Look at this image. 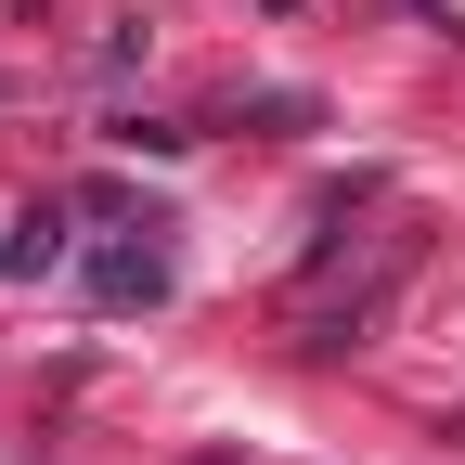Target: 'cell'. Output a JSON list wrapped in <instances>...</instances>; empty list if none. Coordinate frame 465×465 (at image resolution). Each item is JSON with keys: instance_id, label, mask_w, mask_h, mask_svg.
<instances>
[{"instance_id": "obj_1", "label": "cell", "mask_w": 465, "mask_h": 465, "mask_svg": "<svg viewBox=\"0 0 465 465\" xmlns=\"http://www.w3.org/2000/svg\"><path fill=\"white\" fill-rule=\"evenodd\" d=\"M168 284H182V246H168V220H143V232H116V246L91 259V298H104V311H155Z\"/></svg>"}, {"instance_id": "obj_2", "label": "cell", "mask_w": 465, "mask_h": 465, "mask_svg": "<svg viewBox=\"0 0 465 465\" xmlns=\"http://www.w3.org/2000/svg\"><path fill=\"white\" fill-rule=\"evenodd\" d=\"M0 272H26V284H39V272H65V207H26V220H14V246H0Z\"/></svg>"}]
</instances>
